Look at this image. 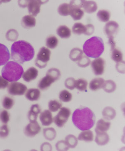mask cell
I'll return each mask as SVG.
<instances>
[{
	"mask_svg": "<svg viewBox=\"0 0 125 151\" xmlns=\"http://www.w3.org/2000/svg\"><path fill=\"white\" fill-rule=\"evenodd\" d=\"M76 80L72 77H70L66 79L65 81V86L67 89L73 90L75 88Z\"/></svg>",
	"mask_w": 125,
	"mask_h": 151,
	"instance_id": "43",
	"label": "cell"
},
{
	"mask_svg": "<svg viewBox=\"0 0 125 151\" xmlns=\"http://www.w3.org/2000/svg\"><path fill=\"white\" fill-rule=\"evenodd\" d=\"M41 127L37 122H30L25 128L24 132L26 136L33 137L39 133Z\"/></svg>",
	"mask_w": 125,
	"mask_h": 151,
	"instance_id": "11",
	"label": "cell"
},
{
	"mask_svg": "<svg viewBox=\"0 0 125 151\" xmlns=\"http://www.w3.org/2000/svg\"><path fill=\"white\" fill-rule=\"evenodd\" d=\"M71 114L70 109L65 107L61 108L58 114L53 119L55 124L60 128L63 127L68 121Z\"/></svg>",
	"mask_w": 125,
	"mask_h": 151,
	"instance_id": "7",
	"label": "cell"
},
{
	"mask_svg": "<svg viewBox=\"0 0 125 151\" xmlns=\"http://www.w3.org/2000/svg\"><path fill=\"white\" fill-rule=\"evenodd\" d=\"M62 106V103L56 100H50L48 103L49 110L52 112H56L61 108Z\"/></svg>",
	"mask_w": 125,
	"mask_h": 151,
	"instance_id": "38",
	"label": "cell"
},
{
	"mask_svg": "<svg viewBox=\"0 0 125 151\" xmlns=\"http://www.w3.org/2000/svg\"><path fill=\"white\" fill-rule=\"evenodd\" d=\"M65 141L69 148H74L78 145V139L73 135H68L65 138Z\"/></svg>",
	"mask_w": 125,
	"mask_h": 151,
	"instance_id": "31",
	"label": "cell"
},
{
	"mask_svg": "<svg viewBox=\"0 0 125 151\" xmlns=\"http://www.w3.org/2000/svg\"><path fill=\"white\" fill-rule=\"evenodd\" d=\"M60 100L64 103H68L71 101L72 99V95L68 91L63 90L59 93Z\"/></svg>",
	"mask_w": 125,
	"mask_h": 151,
	"instance_id": "34",
	"label": "cell"
},
{
	"mask_svg": "<svg viewBox=\"0 0 125 151\" xmlns=\"http://www.w3.org/2000/svg\"><path fill=\"white\" fill-rule=\"evenodd\" d=\"M96 136L95 142L99 146H104L107 145L110 140L109 136L105 132H101L95 129Z\"/></svg>",
	"mask_w": 125,
	"mask_h": 151,
	"instance_id": "14",
	"label": "cell"
},
{
	"mask_svg": "<svg viewBox=\"0 0 125 151\" xmlns=\"http://www.w3.org/2000/svg\"><path fill=\"white\" fill-rule=\"evenodd\" d=\"M51 51L45 47H42L40 50L35 60V64L40 68L46 67L47 62L50 59Z\"/></svg>",
	"mask_w": 125,
	"mask_h": 151,
	"instance_id": "6",
	"label": "cell"
},
{
	"mask_svg": "<svg viewBox=\"0 0 125 151\" xmlns=\"http://www.w3.org/2000/svg\"><path fill=\"white\" fill-rule=\"evenodd\" d=\"M24 71L21 65L18 63L11 61L7 63L1 71L3 78L9 82H15L19 80Z\"/></svg>",
	"mask_w": 125,
	"mask_h": 151,
	"instance_id": "4",
	"label": "cell"
},
{
	"mask_svg": "<svg viewBox=\"0 0 125 151\" xmlns=\"http://www.w3.org/2000/svg\"><path fill=\"white\" fill-rule=\"evenodd\" d=\"M59 14L62 16H67L70 15V6L69 4L64 3L60 5L57 9Z\"/></svg>",
	"mask_w": 125,
	"mask_h": 151,
	"instance_id": "30",
	"label": "cell"
},
{
	"mask_svg": "<svg viewBox=\"0 0 125 151\" xmlns=\"http://www.w3.org/2000/svg\"><path fill=\"white\" fill-rule=\"evenodd\" d=\"M40 119L43 126H49L53 122V118L51 112L49 110H45L40 114Z\"/></svg>",
	"mask_w": 125,
	"mask_h": 151,
	"instance_id": "17",
	"label": "cell"
},
{
	"mask_svg": "<svg viewBox=\"0 0 125 151\" xmlns=\"http://www.w3.org/2000/svg\"><path fill=\"white\" fill-rule=\"evenodd\" d=\"M41 109L38 104L33 105L31 107L30 111L29 112L28 118L29 122H36L38 114L41 112Z\"/></svg>",
	"mask_w": 125,
	"mask_h": 151,
	"instance_id": "19",
	"label": "cell"
},
{
	"mask_svg": "<svg viewBox=\"0 0 125 151\" xmlns=\"http://www.w3.org/2000/svg\"><path fill=\"white\" fill-rule=\"evenodd\" d=\"M43 134L45 138L49 141L53 140L56 137V131L52 128L45 129L43 131Z\"/></svg>",
	"mask_w": 125,
	"mask_h": 151,
	"instance_id": "28",
	"label": "cell"
},
{
	"mask_svg": "<svg viewBox=\"0 0 125 151\" xmlns=\"http://www.w3.org/2000/svg\"><path fill=\"white\" fill-rule=\"evenodd\" d=\"M38 74V70L35 68H29L24 72L22 75V78L26 82H29L34 80L37 77Z\"/></svg>",
	"mask_w": 125,
	"mask_h": 151,
	"instance_id": "18",
	"label": "cell"
},
{
	"mask_svg": "<svg viewBox=\"0 0 125 151\" xmlns=\"http://www.w3.org/2000/svg\"><path fill=\"white\" fill-rule=\"evenodd\" d=\"M9 130L6 125H3L0 127V138L5 139L8 136Z\"/></svg>",
	"mask_w": 125,
	"mask_h": 151,
	"instance_id": "44",
	"label": "cell"
},
{
	"mask_svg": "<svg viewBox=\"0 0 125 151\" xmlns=\"http://www.w3.org/2000/svg\"><path fill=\"white\" fill-rule=\"evenodd\" d=\"M105 64V60L101 58H98L93 60L91 63V66L95 75H101L103 74Z\"/></svg>",
	"mask_w": 125,
	"mask_h": 151,
	"instance_id": "10",
	"label": "cell"
},
{
	"mask_svg": "<svg viewBox=\"0 0 125 151\" xmlns=\"http://www.w3.org/2000/svg\"><path fill=\"white\" fill-rule=\"evenodd\" d=\"M10 119V115L6 110L0 111V121L4 124H7Z\"/></svg>",
	"mask_w": 125,
	"mask_h": 151,
	"instance_id": "42",
	"label": "cell"
},
{
	"mask_svg": "<svg viewBox=\"0 0 125 151\" xmlns=\"http://www.w3.org/2000/svg\"><path fill=\"white\" fill-rule=\"evenodd\" d=\"M111 58L113 60L118 63L122 61L123 54L121 52L116 48L111 50Z\"/></svg>",
	"mask_w": 125,
	"mask_h": 151,
	"instance_id": "35",
	"label": "cell"
},
{
	"mask_svg": "<svg viewBox=\"0 0 125 151\" xmlns=\"http://www.w3.org/2000/svg\"><path fill=\"white\" fill-rule=\"evenodd\" d=\"M72 31L75 34L80 35L86 32V27L81 23H76L73 25Z\"/></svg>",
	"mask_w": 125,
	"mask_h": 151,
	"instance_id": "32",
	"label": "cell"
},
{
	"mask_svg": "<svg viewBox=\"0 0 125 151\" xmlns=\"http://www.w3.org/2000/svg\"><path fill=\"white\" fill-rule=\"evenodd\" d=\"M111 125V124L110 122L106 121L104 119H100L97 123L95 129L101 132H107L110 129Z\"/></svg>",
	"mask_w": 125,
	"mask_h": 151,
	"instance_id": "26",
	"label": "cell"
},
{
	"mask_svg": "<svg viewBox=\"0 0 125 151\" xmlns=\"http://www.w3.org/2000/svg\"><path fill=\"white\" fill-rule=\"evenodd\" d=\"M57 34L61 38H68L71 36V31L65 25H61L57 29Z\"/></svg>",
	"mask_w": 125,
	"mask_h": 151,
	"instance_id": "24",
	"label": "cell"
},
{
	"mask_svg": "<svg viewBox=\"0 0 125 151\" xmlns=\"http://www.w3.org/2000/svg\"><path fill=\"white\" fill-rule=\"evenodd\" d=\"M83 49L87 57L98 58L103 53L105 49L103 41L99 37H93L85 42Z\"/></svg>",
	"mask_w": 125,
	"mask_h": 151,
	"instance_id": "3",
	"label": "cell"
},
{
	"mask_svg": "<svg viewBox=\"0 0 125 151\" xmlns=\"http://www.w3.org/2000/svg\"><path fill=\"white\" fill-rule=\"evenodd\" d=\"M91 63V60L89 58L86 56H83L79 60L77 63L78 66L81 68L87 67L89 66Z\"/></svg>",
	"mask_w": 125,
	"mask_h": 151,
	"instance_id": "41",
	"label": "cell"
},
{
	"mask_svg": "<svg viewBox=\"0 0 125 151\" xmlns=\"http://www.w3.org/2000/svg\"><path fill=\"white\" fill-rule=\"evenodd\" d=\"M14 105V101L11 97H5L3 99L2 105L5 109L9 110L12 108Z\"/></svg>",
	"mask_w": 125,
	"mask_h": 151,
	"instance_id": "39",
	"label": "cell"
},
{
	"mask_svg": "<svg viewBox=\"0 0 125 151\" xmlns=\"http://www.w3.org/2000/svg\"><path fill=\"white\" fill-rule=\"evenodd\" d=\"M61 73L60 70L56 68L50 69L47 72L46 76L40 81L38 87L41 90H44L49 87L52 83L60 78Z\"/></svg>",
	"mask_w": 125,
	"mask_h": 151,
	"instance_id": "5",
	"label": "cell"
},
{
	"mask_svg": "<svg viewBox=\"0 0 125 151\" xmlns=\"http://www.w3.org/2000/svg\"><path fill=\"white\" fill-rule=\"evenodd\" d=\"M87 85V81L83 78H80L78 80H76L75 87L79 91L82 92L86 91Z\"/></svg>",
	"mask_w": 125,
	"mask_h": 151,
	"instance_id": "37",
	"label": "cell"
},
{
	"mask_svg": "<svg viewBox=\"0 0 125 151\" xmlns=\"http://www.w3.org/2000/svg\"><path fill=\"white\" fill-rule=\"evenodd\" d=\"M81 8L84 9V11L87 13L91 14L95 12L98 9V5L95 2L92 1H81L80 2Z\"/></svg>",
	"mask_w": 125,
	"mask_h": 151,
	"instance_id": "15",
	"label": "cell"
},
{
	"mask_svg": "<svg viewBox=\"0 0 125 151\" xmlns=\"http://www.w3.org/2000/svg\"><path fill=\"white\" fill-rule=\"evenodd\" d=\"M58 40L54 36H51L47 38L46 45L48 48L54 49L58 45Z\"/></svg>",
	"mask_w": 125,
	"mask_h": 151,
	"instance_id": "36",
	"label": "cell"
},
{
	"mask_svg": "<svg viewBox=\"0 0 125 151\" xmlns=\"http://www.w3.org/2000/svg\"><path fill=\"white\" fill-rule=\"evenodd\" d=\"M70 6V15L74 20L81 19L84 14V12L82 9L80 4H77L75 1H72L69 4Z\"/></svg>",
	"mask_w": 125,
	"mask_h": 151,
	"instance_id": "9",
	"label": "cell"
},
{
	"mask_svg": "<svg viewBox=\"0 0 125 151\" xmlns=\"http://www.w3.org/2000/svg\"><path fill=\"white\" fill-rule=\"evenodd\" d=\"M40 149L41 151H52V147L49 143L45 142L42 145Z\"/></svg>",
	"mask_w": 125,
	"mask_h": 151,
	"instance_id": "48",
	"label": "cell"
},
{
	"mask_svg": "<svg viewBox=\"0 0 125 151\" xmlns=\"http://www.w3.org/2000/svg\"><path fill=\"white\" fill-rule=\"evenodd\" d=\"M21 24L24 28L30 29L34 27L36 25L35 18L31 15L25 16L22 19Z\"/></svg>",
	"mask_w": 125,
	"mask_h": 151,
	"instance_id": "20",
	"label": "cell"
},
{
	"mask_svg": "<svg viewBox=\"0 0 125 151\" xmlns=\"http://www.w3.org/2000/svg\"><path fill=\"white\" fill-rule=\"evenodd\" d=\"M72 119L74 126L84 131L90 130L94 127L95 116L91 109L84 107L76 109L73 113Z\"/></svg>",
	"mask_w": 125,
	"mask_h": 151,
	"instance_id": "2",
	"label": "cell"
},
{
	"mask_svg": "<svg viewBox=\"0 0 125 151\" xmlns=\"http://www.w3.org/2000/svg\"><path fill=\"white\" fill-rule=\"evenodd\" d=\"M102 114L104 119L107 121L113 120L116 115L115 109L111 107H107L104 108Z\"/></svg>",
	"mask_w": 125,
	"mask_h": 151,
	"instance_id": "23",
	"label": "cell"
},
{
	"mask_svg": "<svg viewBox=\"0 0 125 151\" xmlns=\"http://www.w3.org/2000/svg\"><path fill=\"white\" fill-rule=\"evenodd\" d=\"M10 58V54L7 47L0 43V66L5 65Z\"/></svg>",
	"mask_w": 125,
	"mask_h": 151,
	"instance_id": "16",
	"label": "cell"
},
{
	"mask_svg": "<svg viewBox=\"0 0 125 151\" xmlns=\"http://www.w3.org/2000/svg\"><path fill=\"white\" fill-rule=\"evenodd\" d=\"M78 139L86 142H92L94 139L93 132L89 130L83 131L79 134Z\"/></svg>",
	"mask_w": 125,
	"mask_h": 151,
	"instance_id": "25",
	"label": "cell"
},
{
	"mask_svg": "<svg viewBox=\"0 0 125 151\" xmlns=\"http://www.w3.org/2000/svg\"><path fill=\"white\" fill-rule=\"evenodd\" d=\"M34 53V48L31 44L24 40L15 42L11 47L12 59L20 64L32 60Z\"/></svg>",
	"mask_w": 125,
	"mask_h": 151,
	"instance_id": "1",
	"label": "cell"
},
{
	"mask_svg": "<svg viewBox=\"0 0 125 151\" xmlns=\"http://www.w3.org/2000/svg\"><path fill=\"white\" fill-rule=\"evenodd\" d=\"M86 27V32L84 33L85 35L90 36L92 35L95 31V27L93 24H88L85 25Z\"/></svg>",
	"mask_w": 125,
	"mask_h": 151,
	"instance_id": "45",
	"label": "cell"
},
{
	"mask_svg": "<svg viewBox=\"0 0 125 151\" xmlns=\"http://www.w3.org/2000/svg\"><path fill=\"white\" fill-rule=\"evenodd\" d=\"M40 91L38 89H30L26 93L25 97L30 101H37L40 97Z\"/></svg>",
	"mask_w": 125,
	"mask_h": 151,
	"instance_id": "22",
	"label": "cell"
},
{
	"mask_svg": "<svg viewBox=\"0 0 125 151\" xmlns=\"http://www.w3.org/2000/svg\"><path fill=\"white\" fill-rule=\"evenodd\" d=\"M29 1L27 4L29 13L32 16H37L40 12V7L41 5L44 4V2L41 1Z\"/></svg>",
	"mask_w": 125,
	"mask_h": 151,
	"instance_id": "13",
	"label": "cell"
},
{
	"mask_svg": "<svg viewBox=\"0 0 125 151\" xmlns=\"http://www.w3.org/2000/svg\"><path fill=\"white\" fill-rule=\"evenodd\" d=\"M119 25L115 21H110L106 24L104 28V31L109 39L114 38V35L118 32Z\"/></svg>",
	"mask_w": 125,
	"mask_h": 151,
	"instance_id": "12",
	"label": "cell"
},
{
	"mask_svg": "<svg viewBox=\"0 0 125 151\" xmlns=\"http://www.w3.org/2000/svg\"><path fill=\"white\" fill-rule=\"evenodd\" d=\"M83 52L82 50L78 48H74L71 50L69 54V58L73 61H77L82 58Z\"/></svg>",
	"mask_w": 125,
	"mask_h": 151,
	"instance_id": "27",
	"label": "cell"
},
{
	"mask_svg": "<svg viewBox=\"0 0 125 151\" xmlns=\"http://www.w3.org/2000/svg\"><path fill=\"white\" fill-rule=\"evenodd\" d=\"M27 87L20 82H12L8 87L9 94L12 95H22L27 90Z\"/></svg>",
	"mask_w": 125,
	"mask_h": 151,
	"instance_id": "8",
	"label": "cell"
},
{
	"mask_svg": "<svg viewBox=\"0 0 125 151\" xmlns=\"http://www.w3.org/2000/svg\"><path fill=\"white\" fill-rule=\"evenodd\" d=\"M103 88L104 91L107 93H112L116 90V85L114 81L112 80H107L105 81Z\"/></svg>",
	"mask_w": 125,
	"mask_h": 151,
	"instance_id": "29",
	"label": "cell"
},
{
	"mask_svg": "<svg viewBox=\"0 0 125 151\" xmlns=\"http://www.w3.org/2000/svg\"><path fill=\"white\" fill-rule=\"evenodd\" d=\"M9 85V81L2 76H0V89L6 88Z\"/></svg>",
	"mask_w": 125,
	"mask_h": 151,
	"instance_id": "47",
	"label": "cell"
},
{
	"mask_svg": "<svg viewBox=\"0 0 125 151\" xmlns=\"http://www.w3.org/2000/svg\"><path fill=\"white\" fill-rule=\"evenodd\" d=\"M97 15L100 21L104 22L108 21L111 16V14L108 11L105 10H101L98 11Z\"/></svg>",
	"mask_w": 125,
	"mask_h": 151,
	"instance_id": "33",
	"label": "cell"
},
{
	"mask_svg": "<svg viewBox=\"0 0 125 151\" xmlns=\"http://www.w3.org/2000/svg\"><path fill=\"white\" fill-rule=\"evenodd\" d=\"M105 81V80L102 78H94L90 81L89 85L90 90L95 91L103 88Z\"/></svg>",
	"mask_w": 125,
	"mask_h": 151,
	"instance_id": "21",
	"label": "cell"
},
{
	"mask_svg": "<svg viewBox=\"0 0 125 151\" xmlns=\"http://www.w3.org/2000/svg\"><path fill=\"white\" fill-rule=\"evenodd\" d=\"M116 68L117 71L120 73H125V62L121 61L117 63Z\"/></svg>",
	"mask_w": 125,
	"mask_h": 151,
	"instance_id": "46",
	"label": "cell"
},
{
	"mask_svg": "<svg viewBox=\"0 0 125 151\" xmlns=\"http://www.w3.org/2000/svg\"><path fill=\"white\" fill-rule=\"evenodd\" d=\"M56 150L57 151H67L69 150V147L65 141L61 140L58 141L55 145Z\"/></svg>",
	"mask_w": 125,
	"mask_h": 151,
	"instance_id": "40",
	"label": "cell"
}]
</instances>
